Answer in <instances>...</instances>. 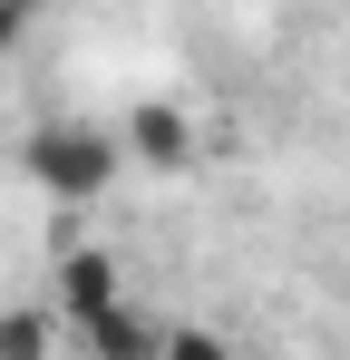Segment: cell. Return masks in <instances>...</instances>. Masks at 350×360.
I'll return each instance as SVG.
<instances>
[{"mask_svg":"<svg viewBox=\"0 0 350 360\" xmlns=\"http://www.w3.org/2000/svg\"><path fill=\"white\" fill-rule=\"evenodd\" d=\"M127 166V136L117 127H88V117H49L30 127V146H20V176L39 185L49 205H98Z\"/></svg>","mask_w":350,"mask_h":360,"instance_id":"6da1fadb","label":"cell"},{"mask_svg":"<svg viewBox=\"0 0 350 360\" xmlns=\"http://www.w3.org/2000/svg\"><path fill=\"white\" fill-rule=\"evenodd\" d=\"M117 263L108 253H68V263H58V311H68V321H78V331H88V321H98V311H117Z\"/></svg>","mask_w":350,"mask_h":360,"instance_id":"7a4b0ae2","label":"cell"},{"mask_svg":"<svg viewBox=\"0 0 350 360\" xmlns=\"http://www.w3.org/2000/svg\"><path fill=\"white\" fill-rule=\"evenodd\" d=\"M117 136H127V156H146V166H185V146H195L185 108H136Z\"/></svg>","mask_w":350,"mask_h":360,"instance_id":"3957f363","label":"cell"},{"mask_svg":"<svg viewBox=\"0 0 350 360\" xmlns=\"http://www.w3.org/2000/svg\"><path fill=\"white\" fill-rule=\"evenodd\" d=\"M0 360H49V321L39 311H0Z\"/></svg>","mask_w":350,"mask_h":360,"instance_id":"277c9868","label":"cell"},{"mask_svg":"<svg viewBox=\"0 0 350 360\" xmlns=\"http://www.w3.org/2000/svg\"><path fill=\"white\" fill-rule=\"evenodd\" d=\"M156 360H233L205 321H175V331H156Z\"/></svg>","mask_w":350,"mask_h":360,"instance_id":"5b68a950","label":"cell"},{"mask_svg":"<svg viewBox=\"0 0 350 360\" xmlns=\"http://www.w3.org/2000/svg\"><path fill=\"white\" fill-rule=\"evenodd\" d=\"M30 10H39V0H0V59H10V49L30 39Z\"/></svg>","mask_w":350,"mask_h":360,"instance_id":"8992f818","label":"cell"}]
</instances>
